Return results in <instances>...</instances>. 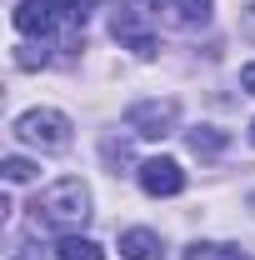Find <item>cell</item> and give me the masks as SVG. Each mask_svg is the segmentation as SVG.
<instances>
[{"label": "cell", "instance_id": "1", "mask_svg": "<svg viewBox=\"0 0 255 260\" xmlns=\"http://www.w3.org/2000/svg\"><path fill=\"white\" fill-rule=\"evenodd\" d=\"M30 215H35V225H45V230L75 235V230L90 220V190L80 180H55V185H45V190L35 195Z\"/></svg>", "mask_w": 255, "mask_h": 260}, {"label": "cell", "instance_id": "2", "mask_svg": "<svg viewBox=\"0 0 255 260\" xmlns=\"http://www.w3.org/2000/svg\"><path fill=\"white\" fill-rule=\"evenodd\" d=\"M15 135L25 145H40V150H65L70 145V120L60 110H25L15 120Z\"/></svg>", "mask_w": 255, "mask_h": 260}, {"label": "cell", "instance_id": "3", "mask_svg": "<svg viewBox=\"0 0 255 260\" xmlns=\"http://www.w3.org/2000/svg\"><path fill=\"white\" fill-rule=\"evenodd\" d=\"M175 115H180L175 100H140V105L125 110V125L135 130V135H145V140H160V135L175 130Z\"/></svg>", "mask_w": 255, "mask_h": 260}, {"label": "cell", "instance_id": "4", "mask_svg": "<svg viewBox=\"0 0 255 260\" xmlns=\"http://www.w3.org/2000/svg\"><path fill=\"white\" fill-rule=\"evenodd\" d=\"M10 20H15V30H20V35H35V40H45V35L60 30L65 10L55 5V0H20ZM65 25H70V20H65Z\"/></svg>", "mask_w": 255, "mask_h": 260}, {"label": "cell", "instance_id": "5", "mask_svg": "<svg viewBox=\"0 0 255 260\" xmlns=\"http://www.w3.org/2000/svg\"><path fill=\"white\" fill-rule=\"evenodd\" d=\"M110 35L135 55H155V30L140 20V10H115L110 15Z\"/></svg>", "mask_w": 255, "mask_h": 260}, {"label": "cell", "instance_id": "6", "mask_svg": "<svg viewBox=\"0 0 255 260\" xmlns=\"http://www.w3.org/2000/svg\"><path fill=\"white\" fill-rule=\"evenodd\" d=\"M140 190L145 195H180L185 190V170L170 160V155H155V160L140 165Z\"/></svg>", "mask_w": 255, "mask_h": 260}, {"label": "cell", "instance_id": "7", "mask_svg": "<svg viewBox=\"0 0 255 260\" xmlns=\"http://www.w3.org/2000/svg\"><path fill=\"white\" fill-rule=\"evenodd\" d=\"M210 5H215V0H165L160 15H165L170 25L190 30V25H205V20H210Z\"/></svg>", "mask_w": 255, "mask_h": 260}, {"label": "cell", "instance_id": "8", "mask_svg": "<svg viewBox=\"0 0 255 260\" xmlns=\"http://www.w3.org/2000/svg\"><path fill=\"white\" fill-rule=\"evenodd\" d=\"M160 250H165V245H160L155 230H125V235H120V255L125 260H160Z\"/></svg>", "mask_w": 255, "mask_h": 260}, {"label": "cell", "instance_id": "9", "mask_svg": "<svg viewBox=\"0 0 255 260\" xmlns=\"http://www.w3.org/2000/svg\"><path fill=\"white\" fill-rule=\"evenodd\" d=\"M55 260H105V250H100L95 240H85V235H60Z\"/></svg>", "mask_w": 255, "mask_h": 260}, {"label": "cell", "instance_id": "10", "mask_svg": "<svg viewBox=\"0 0 255 260\" xmlns=\"http://www.w3.org/2000/svg\"><path fill=\"white\" fill-rule=\"evenodd\" d=\"M225 140H230V135H225V130H215V125H195L190 135H185V145H190L195 155H220Z\"/></svg>", "mask_w": 255, "mask_h": 260}, {"label": "cell", "instance_id": "11", "mask_svg": "<svg viewBox=\"0 0 255 260\" xmlns=\"http://www.w3.org/2000/svg\"><path fill=\"white\" fill-rule=\"evenodd\" d=\"M185 260H250L240 245H210V240H195L190 250H185Z\"/></svg>", "mask_w": 255, "mask_h": 260}, {"label": "cell", "instance_id": "12", "mask_svg": "<svg viewBox=\"0 0 255 260\" xmlns=\"http://www.w3.org/2000/svg\"><path fill=\"white\" fill-rule=\"evenodd\" d=\"M0 170H5V180H10V185H25V180H35V170H40V165L25 160V155H5Z\"/></svg>", "mask_w": 255, "mask_h": 260}, {"label": "cell", "instance_id": "13", "mask_svg": "<svg viewBox=\"0 0 255 260\" xmlns=\"http://www.w3.org/2000/svg\"><path fill=\"white\" fill-rule=\"evenodd\" d=\"M240 90H245V95H255V60L240 65Z\"/></svg>", "mask_w": 255, "mask_h": 260}, {"label": "cell", "instance_id": "14", "mask_svg": "<svg viewBox=\"0 0 255 260\" xmlns=\"http://www.w3.org/2000/svg\"><path fill=\"white\" fill-rule=\"evenodd\" d=\"M10 260H45V255H40V250H30V245H25V250H15V255H10Z\"/></svg>", "mask_w": 255, "mask_h": 260}, {"label": "cell", "instance_id": "15", "mask_svg": "<svg viewBox=\"0 0 255 260\" xmlns=\"http://www.w3.org/2000/svg\"><path fill=\"white\" fill-rule=\"evenodd\" d=\"M245 30H250V35H255V5H250V15H245Z\"/></svg>", "mask_w": 255, "mask_h": 260}, {"label": "cell", "instance_id": "16", "mask_svg": "<svg viewBox=\"0 0 255 260\" xmlns=\"http://www.w3.org/2000/svg\"><path fill=\"white\" fill-rule=\"evenodd\" d=\"M145 5H155V10H160V5H165V0H145Z\"/></svg>", "mask_w": 255, "mask_h": 260}, {"label": "cell", "instance_id": "17", "mask_svg": "<svg viewBox=\"0 0 255 260\" xmlns=\"http://www.w3.org/2000/svg\"><path fill=\"white\" fill-rule=\"evenodd\" d=\"M250 145H255V125H250Z\"/></svg>", "mask_w": 255, "mask_h": 260}]
</instances>
